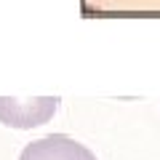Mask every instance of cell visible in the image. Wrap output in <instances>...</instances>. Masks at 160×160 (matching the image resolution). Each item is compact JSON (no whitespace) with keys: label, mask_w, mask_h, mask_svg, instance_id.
Listing matches in <instances>:
<instances>
[{"label":"cell","mask_w":160,"mask_h":160,"mask_svg":"<svg viewBox=\"0 0 160 160\" xmlns=\"http://www.w3.org/2000/svg\"><path fill=\"white\" fill-rule=\"evenodd\" d=\"M59 107L56 96H40V99H16V96H0V123L8 128L29 131L53 118Z\"/></svg>","instance_id":"6da1fadb"},{"label":"cell","mask_w":160,"mask_h":160,"mask_svg":"<svg viewBox=\"0 0 160 160\" xmlns=\"http://www.w3.org/2000/svg\"><path fill=\"white\" fill-rule=\"evenodd\" d=\"M19 160H96V155L86 144L75 142L64 133H51V136H43L27 144Z\"/></svg>","instance_id":"7a4b0ae2"}]
</instances>
